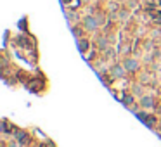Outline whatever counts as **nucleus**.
Here are the masks:
<instances>
[{"mask_svg": "<svg viewBox=\"0 0 161 147\" xmlns=\"http://www.w3.org/2000/svg\"><path fill=\"white\" fill-rule=\"evenodd\" d=\"M99 19L97 17H94V16H85L83 17V28L85 30H88V31H95L99 28Z\"/></svg>", "mask_w": 161, "mask_h": 147, "instance_id": "f257e3e1", "label": "nucleus"}, {"mask_svg": "<svg viewBox=\"0 0 161 147\" xmlns=\"http://www.w3.org/2000/svg\"><path fill=\"white\" fill-rule=\"evenodd\" d=\"M123 68L127 69V71H137V69H139V61L132 59V57H127V59L123 61Z\"/></svg>", "mask_w": 161, "mask_h": 147, "instance_id": "f03ea898", "label": "nucleus"}, {"mask_svg": "<svg viewBox=\"0 0 161 147\" xmlns=\"http://www.w3.org/2000/svg\"><path fill=\"white\" fill-rule=\"evenodd\" d=\"M125 71H127V69L123 68V64H114V66H111V69H109L113 78H121V76L125 75Z\"/></svg>", "mask_w": 161, "mask_h": 147, "instance_id": "7ed1b4c3", "label": "nucleus"}, {"mask_svg": "<svg viewBox=\"0 0 161 147\" xmlns=\"http://www.w3.org/2000/svg\"><path fill=\"white\" fill-rule=\"evenodd\" d=\"M140 106H142L144 109H153L154 99L153 97H142V99H140Z\"/></svg>", "mask_w": 161, "mask_h": 147, "instance_id": "20e7f679", "label": "nucleus"}, {"mask_svg": "<svg viewBox=\"0 0 161 147\" xmlns=\"http://www.w3.org/2000/svg\"><path fill=\"white\" fill-rule=\"evenodd\" d=\"M16 139L19 140V144H26L28 137H26V133H24V132H18V133H16Z\"/></svg>", "mask_w": 161, "mask_h": 147, "instance_id": "39448f33", "label": "nucleus"}, {"mask_svg": "<svg viewBox=\"0 0 161 147\" xmlns=\"http://www.w3.org/2000/svg\"><path fill=\"white\" fill-rule=\"evenodd\" d=\"M78 45H80V50H82V52H87V49H88V42L87 40H78Z\"/></svg>", "mask_w": 161, "mask_h": 147, "instance_id": "423d86ee", "label": "nucleus"}, {"mask_svg": "<svg viewBox=\"0 0 161 147\" xmlns=\"http://www.w3.org/2000/svg\"><path fill=\"white\" fill-rule=\"evenodd\" d=\"M73 35H75V37L80 40V35H82V30H78V28H73Z\"/></svg>", "mask_w": 161, "mask_h": 147, "instance_id": "0eeeda50", "label": "nucleus"}, {"mask_svg": "<svg viewBox=\"0 0 161 147\" xmlns=\"http://www.w3.org/2000/svg\"><path fill=\"white\" fill-rule=\"evenodd\" d=\"M133 94H140V87H135L133 88Z\"/></svg>", "mask_w": 161, "mask_h": 147, "instance_id": "6e6552de", "label": "nucleus"}, {"mask_svg": "<svg viewBox=\"0 0 161 147\" xmlns=\"http://www.w3.org/2000/svg\"><path fill=\"white\" fill-rule=\"evenodd\" d=\"M82 2H85V4H87V2H88V0H82Z\"/></svg>", "mask_w": 161, "mask_h": 147, "instance_id": "1a4fd4ad", "label": "nucleus"}]
</instances>
